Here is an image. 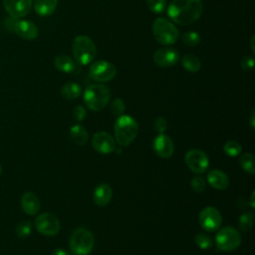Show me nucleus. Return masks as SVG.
<instances>
[{
	"mask_svg": "<svg viewBox=\"0 0 255 255\" xmlns=\"http://www.w3.org/2000/svg\"><path fill=\"white\" fill-rule=\"evenodd\" d=\"M190 186L195 192H202L205 188V180L201 176H195L191 179Z\"/></svg>",
	"mask_w": 255,
	"mask_h": 255,
	"instance_id": "33",
	"label": "nucleus"
},
{
	"mask_svg": "<svg viewBox=\"0 0 255 255\" xmlns=\"http://www.w3.org/2000/svg\"><path fill=\"white\" fill-rule=\"evenodd\" d=\"M31 231H32V225L29 221L20 222L16 227V233L21 238L29 236L31 234Z\"/></svg>",
	"mask_w": 255,
	"mask_h": 255,
	"instance_id": "31",
	"label": "nucleus"
},
{
	"mask_svg": "<svg viewBox=\"0 0 255 255\" xmlns=\"http://www.w3.org/2000/svg\"><path fill=\"white\" fill-rule=\"evenodd\" d=\"M3 5L12 18L19 19L30 12L33 0H3Z\"/></svg>",
	"mask_w": 255,
	"mask_h": 255,
	"instance_id": "12",
	"label": "nucleus"
},
{
	"mask_svg": "<svg viewBox=\"0 0 255 255\" xmlns=\"http://www.w3.org/2000/svg\"><path fill=\"white\" fill-rule=\"evenodd\" d=\"M117 75V68L114 64L104 61L98 60L92 63L89 69V76L96 82L105 83L113 80Z\"/></svg>",
	"mask_w": 255,
	"mask_h": 255,
	"instance_id": "8",
	"label": "nucleus"
},
{
	"mask_svg": "<svg viewBox=\"0 0 255 255\" xmlns=\"http://www.w3.org/2000/svg\"><path fill=\"white\" fill-rule=\"evenodd\" d=\"M57 5L58 0H34L33 2L35 12L42 17H47L53 14Z\"/></svg>",
	"mask_w": 255,
	"mask_h": 255,
	"instance_id": "20",
	"label": "nucleus"
},
{
	"mask_svg": "<svg viewBox=\"0 0 255 255\" xmlns=\"http://www.w3.org/2000/svg\"><path fill=\"white\" fill-rule=\"evenodd\" d=\"M152 59L158 67L169 68L178 62L179 53L173 48H161L154 52Z\"/></svg>",
	"mask_w": 255,
	"mask_h": 255,
	"instance_id": "13",
	"label": "nucleus"
},
{
	"mask_svg": "<svg viewBox=\"0 0 255 255\" xmlns=\"http://www.w3.org/2000/svg\"><path fill=\"white\" fill-rule=\"evenodd\" d=\"M222 223V216L218 209L212 206L203 208L199 213V224L200 226L208 231L213 232L219 229Z\"/></svg>",
	"mask_w": 255,
	"mask_h": 255,
	"instance_id": "10",
	"label": "nucleus"
},
{
	"mask_svg": "<svg viewBox=\"0 0 255 255\" xmlns=\"http://www.w3.org/2000/svg\"><path fill=\"white\" fill-rule=\"evenodd\" d=\"M126 110V106H125V103L122 99H115L112 104H111V111L114 115L120 117L124 114Z\"/></svg>",
	"mask_w": 255,
	"mask_h": 255,
	"instance_id": "32",
	"label": "nucleus"
},
{
	"mask_svg": "<svg viewBox=\"0 0 255 255\" xmlns=\"http://www.w3.org/2000/svg\"><path fill=\"white\" fill-rule=\"evenodd\" d=\"M51 255H72L69 251L65 250V249H61V248H58V249H55Z\"/></svg>",
	"mask_w": 255,
	"mask_h": 255,
	"instance_id": "37",
	"label": "nucleus"
},
{
	"mask_svg": "<svg viewBox=\"0 0 255 255\" xmlns=\"http://www.w3.org/2000/svg\"><path fill=\"white\" fill-rule=\"evenodd\" d=\"M208 183L215 189H225L229 184L228 176L219 169H213L207 174Z\"/></svg>",
	"mask_w": 255,
	"mask_h": 255,
	"instance_id": "19",
	"label": "nucleus"
},
{
	"mask_svg": "<svg viewBox=\"0 0 255 255\" xmlns=\"http://www.w3.org/2000/svg\"><path fill=\"white\" fill-rule=\"evenodd\" d=\"M153 149L158 156L168 158L174 151V144L169 136L160 133L153 140Z\"/></svg>",
	"mask_w": 255,
	"mask_h": 255,
	"instance_id": "16",
	"label": "nucleus"
},
{
	"mask_svg": "<svg viewBox=\"0 0 255 255\" xmlns=\"http://www.w3.org/2000/svg\"><path fill=\"white\" fill-rule=\"evenodd\" d=\"M92 145L100 153H111L116 149L114 137L106 131H98L92 138Z\"/></svg>",
	"mask_w": 255,
	"mask_h": 255,
	"instance_id": "14",
	"label": "nucleus"
},
{
	"mask_svg": "<svg viewBox=\"0 0 255 255\" xmlns=\"http://www.w3.org/2000/svg\"><path fill=\"white\" fill-rule=\"evenodd\" d=\"M93 234L85 228H77L70 239V249L74 255H88L94 248Z\"/></svg>",
	"mask_w": 255,
	"mask_h": 255,
	"instance_id": "6",
	"label": "nucleus"
},
{
	"mask_svg": "<svg viewBox=\"0 0 255 255\" xmlns=\"http://www.w3.org/2000/svg\"><path fill=\"white\" fill-rule=\"evenodd\" d=\"M181 40L186 46L195 47L200 43V35L195 31H187L183 33Z\"/></svg>",
	"mask_w": 255,
	"mask_h": 255,
	"instance_id": "27",
	"label": "nucleus"
},
{
	"mask_svg": "<svg viewBox=\"0 0 255 255\" xmlns=\"http://www.w3.org/2000/svg\"><path fill=\"white\" fill-rule=\"evenodd\" d=\"M54 66L63 73H73L76 70V62L68 55H58L54 59Z\"/></svg>",
	"mask_w": 255,
	"mask_h": 255,
	"instance_id": "21",
	"label": "nucleus"
},
{
	"mask_svg": "<svg viewBox=\"0 0 255 255\" xmlns=\"http://www.w3.org/2000/svg\"><path fill=\"white\" fill-rule=\"evenodd\" d=\"M110 99V89L103 84L90 85L84 92V102L86 106L95 112L103 110L109 104Z\"/></svg>",
	"mask_w": 255,
	"mask_h": 255,
	"instance_id": "4",
	"label": "nucleus"
},
{
	"mask_svg": "<svg viewBox=\"0 0 255 255\" xmlns=\"http://www.w3.org/2000/svg\"><path fill=\"white\" fill-rule=\"evenodd\" d=\"M187 167L195 173H203L209 165V159L206 153L200 149H190L184 157Z\"/></svg>",
	"mask_w": 255,
	"mask_h": 255,
	"instance_id": "11",
	"label": "nucleus"
},
{
	"mask_svg": "<svg viewBox=\"0 0 255 255\" xmlns=\"http://www.w3.org/2000/svg\"><path fill=\"white\" fill-rule=\"evenodd\" d=\"M251 126H252V128L255 127L254 126V110L252 111V114H251Z\"/></svg>",
	"mask_w": 255,
	"mask_h": 255,
	"instance_id": "39",
	"label": "nucleus"
},
{
	"mask_svg": "<svg viewBox=\"0 0 255 255\" xmlns=\"http://www.w3.org/2000/svg\"><path fill=\"white\" fill-rule=\"evenodd\" d=\"M138 125L136 121L128 115L120 116L115 123V137L121 146L130 144L137 135Z\"/></svg>",
	"mask_w": 255,
	"mask_h": 255,
	"instance_id": "2",
	"label": "nucleus"
},
{
	"mask_svg": "<svg viewBox=\"0 0 255 255\" xmlns=\"http://www.w3.org/2000/svg\"><path fill=\"white\" fill-rule=\"evenodd\" d=\"M254 41H255V36H252V38H251V50H252V53H253V54L255 53V48H254Z\"/></svg>",
	"mask_w": 255,
	"mask_h": 255,
	"instance_id": "38",
	"label": "nucleus"
},
{
	"mask_svg": "<svg viewBox=\"0 0 255 255\" xmlns=\"http://www.w3.org/2000/svg\"><path fill=\"white\" fill-rule=\"evenodd\" d=\"M13 30L17 36L28 41L36 39L39 34L37 26L29 20L15 21L13 24Z\"/></svg>",
	"mask_w": 255,
	"mask_h": 255,
	"instance_id": "15",
	"label": "nucleus"
},
{
	"mask_svg": "<svg viewBox=\"0 0 255 255\" xmlns=\"http://www.w3.org/2000/svg\"><path fill=\"white\" fill-rule=\"evenodd\" d=\"M203 11L201 0H171L167 6L168 17L178 25H189L198 20Z\"/></svg>",
	"mask_w": 255,
	"mask_h": 255,
	"instance_id": "1",
	"label": "nucleus"
},
{
	"mask_svg": "<svg viewBox=\"0 0 255 255\" xmlns=\"http://www.w3.org/2000/svg\"><path fill=\"white\" fill-rule=\"evenodd\" d=\"M81 86L75 82H68L61 88V95L66 100H75L81 96Z\"/></svg>",
	"mask_w": 255,
	"mask_h": 255,
	"instance_id": "22",
	"label": "nucleus"
},
{
	"mask_svg": "<svg viewBox=\"0 0 255 255\" xmlns=\"http://www.w3.org/2000/svg\"><path fill=\"white\" fill-rule=\"evenodd\" d=\"M35 227L45 236H55L60 231L59 219L52 213L45 212L35 219Z\"/></svg>",
	"mask_w": 255,
	"mask_h": 255,
	"instance_id": "9",
	"label": "nucleus"
},
{
	"mask_svg": "<svg viewBox=\"0 0 255 255\" xmlns=\"http://www.w3.org/2000/svg\"><path fill=\"white\" fill-rule=\"evenodd\" d=\"M254 223V215L251 212H245L240 215L239 220H238V225L240 230L243 232L249 231Z\"/></svg>",
	"mask_w": 255,
	"mask_h": 255,
	"instance_id": "26",
	"label": "nucleus"
},
{
	"mask_svg": "<svg viewBox=\"0 0 255 255\" xmlns=\"http://www.w3.org/2000/svg\"><path fill=\"white\" fill-rule=\"evenodd\" d=\"M181 65L186 71L190 73H196L201 67V62L195 55L186 54L181 59Z\"/></svg>",
	"mask_w": 255,
	"mask_h": 255,
	"instance_id": "24",
	"label": "nucleus"
},
{
	"mask_svg": "<svg viewBox=\"0 0 255 255\" xmlns=\"http://www.w3.org/2000/svg\"><path fill=\"white\" fill-rule=\"evenodd\" d=\"M223 149L228 156H237L241 152V145L236 140H228L225 142Z\"/></svg>",
	"mask_w": 255,
	"mask_h": 255,
	"instance_id": "28",
	"label": "nucleus"
},
{
	"mask_svg": "<svg viewBox=\"0 0 255 255\" xmlns=\"http://www.w3.org/2000/svg\"><path fill=\"white\" fill-rule=\"evenodd\" d=\"M241 243V235L237 229L230 226L221 228L215 236V244L218 250L233 251L239 247Z\"/></svg>",
	"mask_w": 255,
	"mask_h": 255,
	"instance_id": "7",
	"label": "nucleus"
},
{
	"mask_svg": "<svg viewBox=\"0 0 255 255\" xmlns=\"http://www.w3.org/2000/svg\"><path fill=\"white\" fill-rule=\"evenodd\" d=\"M239 163L241 165V167L248 173L254 174L255 173V158L254 155L252 153H244L243 155L240 156L239 159Z\"/></svg>",
	"mask_w": 255,
	"mask_h": 255,
	"instance_id": "25",
	"label": "nucleus"
},
{
	"mask_svg": "<svg viewBox=\"0 0 255 255\" xmlns=\"http://www.w3.org/2000/svg\"><path fill=\"white\" fill-rule=\"evenodd\" d=\"M113 189L107 183H102L98 185L93 193V199L97 205L105 206L112 200Z\"/></svg>",
	"mask_w": 255,
	"mask_h": 255,
	"instance_id": "18",
	"label": "nucleus"
},
{
	"mask_svg": "<svg viewBox=\"0 0 255 255\" xmlns=\"http://www.w3.org/2000/svg\"><path fill=\"white\" fill-rule=\"evenodd\" d=\"M87 116V110L83 106H77L73 111V117L77 122H82Z\"/></svg>",
	"mask_w": 255,
	"mask_h": 255,
	"instance_id": "34",
	"label": "nucleus"
},
{
	"mask_svg": "<svg viewBox=\"0 0 255 255\" xmlns=\"http://www.w3.org/2000/svg\"><path fill=\"white\" fill-rule=\"evenodd\" d=\"M152 33L155 40L164 46L174 44L179 36L175 25L165 18L158 17L152 23Z\"/></svg>",
	"mask_w": 255,
	"mask_h": 255,
	"instance_id": "5",
	"label": "nucleus"
},
{
	"mask_svg": "<svg viewBox=\"0 0 255 255\" xmlns=\"http://www.w3.org/2000/svg\"><path fill=\"white\" fill-rule=\"evenodd\" d=\"M153 126H154L155 130H156L157 132H159V133L164 132L165 129L167 128V123H166V121H165L163 118H161V117H159V118H157V119L155 120Z\"/></svg>",
	"mask_w": 255,
	"mask_h": 255,
	"instance_id": "36",
	"label": "nucleus"
},
{
	"mask_svg": "<svg viewBox=\"0 0 255 255\" xmlns=\"http://www.w3.org/2000/svg\"><path fill=\"white\" fill-rule=\"evenodd\" d=\"M254 67V58L253 56H245L241 60V68L245 72H250Z\"/></svg>",
	"mask_w": 255,
	"mask_h": 255,
	"instance_id": "35",
	"label": "nucleus"
},
{
	"mask_svg": "<svg viewBox=\"0 0 255 255\" xmlns=\"http://www.w3.org/2000/svg\"><path fill=\"white\" fill-rule=\"evenodd\" d=\"M72 52L77 64L86 66L91 64L96 58L97 47L90 37L79 35L73 40Z\"/></svg>",
	"mask_w": 255,
	"mask_h": 255,
	"instance_id": "3",
	"label": "nucleus"
},
{
	"mask_svg": "<svg viewBox=\"0 0 255 255\" xmlns=\"http://www.w3.org/2000/svg\"><path fill=\"white\" fill-rule=\"evenodd\" d=\"M70 135L72 140L78 145H84L88 141L89 134L84 127L81 125H75L70 128Z\"/></svg>",
	"mask_w": 255,
	"mask_h": 255,
	"instance_id": "23",
	"label": "nucleus"
},
{
	"mask_svg": "<svg viewBox=\"0 0 255 255\" xmlns=\"http://www.w3.org/2000/svg\"><path fill=\"white\" fill-rule=\"evenodd\" d=\"M251 206H252V208H254L255 207V205H254V192H252V195H251Z\"/></svg>",
	"mask_w": 255,
	"mask_h": 255,
	"instance_id": "40",
	"label": "nucleus"
},
{
	"mask_svg": "<svg viewBox=\"0 0 255 255\" xmlns=\"http://www.w3.org/2000/svg\"><path fill=\"white\" fill-rule=\"evenodd\" d=\"M148 9L155 13L160 14L166 9V0H146Z\"/></svg>",
	"mask_w": 255,
	"mask_h": 255,
	"instance_id": "29",
	"label": "nucleus"
},
{
	"mask_svg": "<svg viewBox=\"0 0 255 255\" xmlns=\"http://www.w3.org/2000/svg\"><path fill=\"white\" fill-rule=\"evenodd\" d=\"M1 170H2V168H1V165H0V174H1Z\"/></svg>",
	"mask_w": 255,
	"mask_h": 255,
	"instance_id": "41",
	"label": "nucleus"
},
{
	"mask_svg": "<svg viewBox=\"0 0 255 255\" xmlns=\"http://www.w3.org/2000/svg\"><path fill=\"white\" fill-rule=\"evenodd\" d=\"M195 243L199 248H201L203 250L211 248L212 244H213L211 238L204 233H199L195 236Z\"/></svg>",
	"mask_w": 255,
	"mask_h": 255,
	"instance_id": "30",
	"label": "nucleus"
},
{
	"mask_svg": "<svg viewBox=\"0 0 255 255\" xmlns=\"http://www.w3.org/2000/svg\"><path fill=\"white\" fill-rule=\"evenodd\" d=\"M20 202H21V207L23 211L29 215L36 214L41 207L40 200L37 197V195L30 191L23 193V195L21 196Z\"/></svg>",
	"mask_w": 255,
	"mask_h": 255,
	"instance_id": "17",
	"label": "nucleus"
}]
</instances>
